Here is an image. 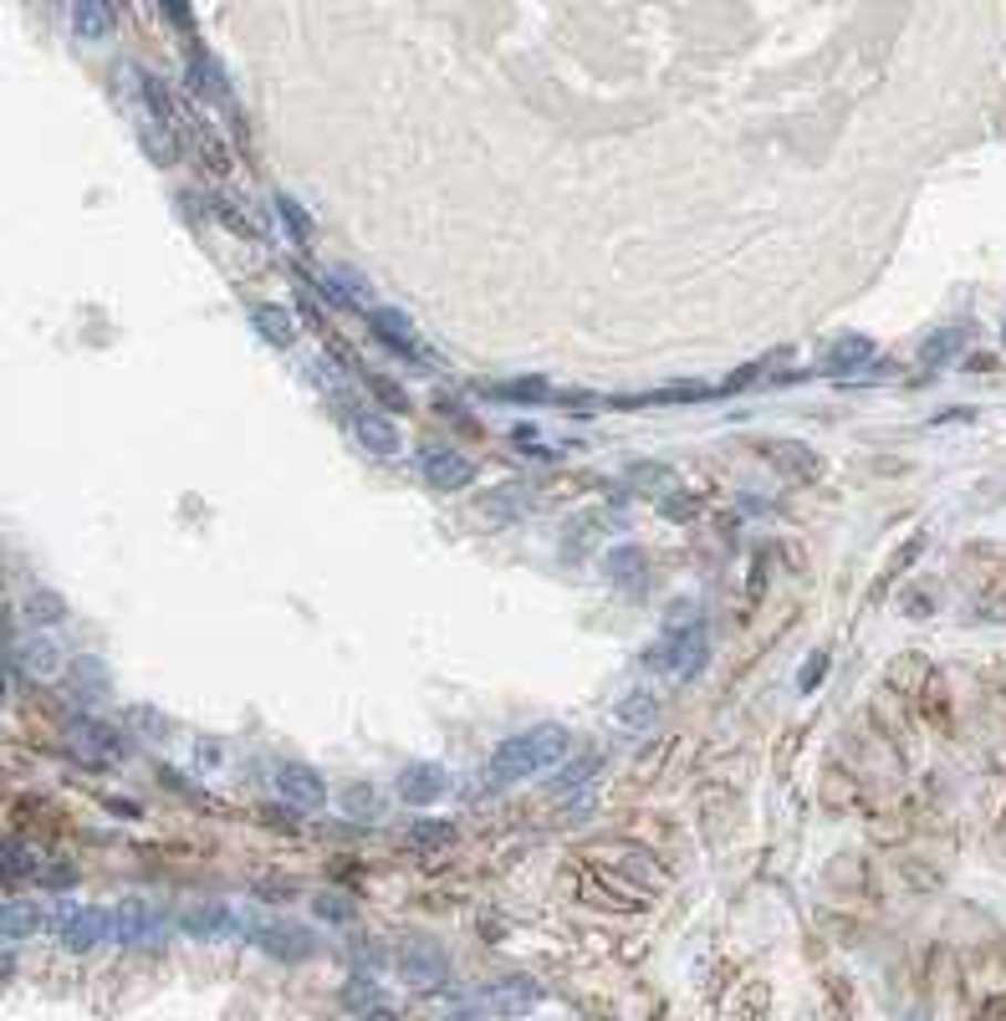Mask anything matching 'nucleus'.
Returning <instances> with one entry per match:
<instances>
[{"instance_id":"nucleus-1","label":"nucleus","mask_w":1006,"mask_h":1021,"mask_svg":"<svg viewBox=\"0 0 1006 1021\" xmlns=\"http://www.w3.org/2000/svg\"><path fill=\"white\" fill-rule=\"evenodd\" d=\"M568 757V726H557V720H542V726L521 730V736H506L496 751H490V782L496 786H511V782H527L537 771L557 767V761Z\"/></svg>"},{"instance_id":"nucleus-2","label":"nucleus","mask_w":1006,"mask_h":1021,"mask_svg":"<svg viewBox=\"0 0 1006 1021\" xmlns=\"http://www.w3.org/2000/svg\"><path fill=\"white\" fill-rule=\"evenodd\" d=\"M644 659L654 664V669H670V675H680V679H689V675H701L705 669V659H711V638H705V628L701 624H689V628H670V638L664 644H654Z\"/></svg>"},{"instance_id":"nucleus-3","label":"nucleus","mask_w":1006,"mask_h":1021,"mask_svg":"<svg viewBox=\"0 0 1006 1021\" xmlns=\"http://www.w3.org/2000/svg\"><path fill=\"white\" fill-rule=\"evenodd\" d=\"M66 751L87 767H113V761H123V736L93 716H72L66 720Z\"/></svg>"},{"instance_id":"nucleus-4","label":"nucleus","mask_w":1006,"mask_h":1021,"mask_svg":"<svg viewBox=\"0 0 1006 1021\" xmlns=\"http://www.w3.org/2000/svg\"><path fill=\"white\" fill-rule=\"evenodd\" d=\"M107 935H113V915L97 909V904H62V909H56V940H62L66 950H93V945L107 940Z\"/></svg>"},{"instance_id":"nucleus-5","label":"nucleus","mask_w":1006,"mask_h":1021,"mask_svg":"<svg viewBox=\"0 0 1006 1021\" xmlns=\"http://www.w3.org/2000/svg\"><path fill=\"white\" fill-rule=\"evenodd\" d=\"M113 935L133 950H148V945H164V915L159 909H148L144 899H123L113 909Z\"/></svg>"},{"instance_id":"nucleus-6","label":"nucleus","mask_w":1006,"mask_h":1021,"mask_svg":"<svg viewBox=\"0 0 1006 1021\" xmlns=\"http://www.w3.org/2000/svg\"><path fill=\"white\" fill-rule=\"evenodd\" d=\"M445 792H450V771L439 761H414L398 777V802H409V808H435Z\"/></svg>"},{"instance_id":"nucleus-7","label":"nucleus","mask_w":1006,"mask_h":1021,"mask_svg":"<svg viewBox=\"0 0 1006 1021\" xmlns=\"http://www.w3.org/2000/svg\"><path fill=\"white\" fill-rule=\"evenodd\" d=\"M398 970H404V981L424 991V986H445L450 960H445V950H439L435 940H409L398 950Z\"/></svg>"},{"instance_id":"nucleus-8","label":"nucleus","mask_w":1006,"mask_h":1021,"mask_svg":"<svg viewBox=\"0 0 1006 1021\" xmlns=\"http://www.w3.org/2000/svg\"><path fill=\"white\" fill-rule=\"evenodd\" d=\"M277 792L292 802V808L302 812H318L322 802H328V786H322V777L312 767H302V761H281L277 767Z\"/></svg>"},{"instance_id":"nucleus-9","label":"nucleus","mask_w":1006,"mask_h":1021,"mask_svg":"<svg viewBox=\"0 0 1006 1021\" xmlns=\"http://www.w3.org/2000/svg\"><path fill=\"white\" fill-rule=\"evenodd\" d=\"M251 935H256V945H261L266 956H277V960L318 956V935L302 929V925H266V929H251Z\"/></svg>"},{"instance_id":"nucleus-10","label":"nucleus","mask_w":1006,"mask_h":1021,"mask_svg":"<svg viewBox=\"0 0 1006 1021\" xmlns=\"http://www.w3.org/2000/svg\"><path fill=\"white\" fill-rule=\"evenodd\" d=\"M353 435H357V445L369 455H398V445H404V435H398V425H394V414H378V409H357L353 414Z\"/></svg>"},{"instance_id":"nucleus-11","label":"nucleus","mask_w":1006,"mask_h":1021,"mask_svg":"<svg viewBox=\"0 0 1006 1021\" xmlns=\"http://www.w3.org/2000/svg\"><path fill=\"white\" fill-rule=\"evenodd\" d=\"M476 476V465L465 460L460 450H424V480L429 491H465Z\"/></svg>"},{"instance_id":"nucleus-12","label":"nucleus","mask_w":1006,"mask_h":1021,"mask_svg":"<svg viewBox=\"0 0 1006 1021\" xmlns=\"http://www.w3.org/2000/svg\"><path fill=\"white\" fill-rule=\"evenodd\" d=\"M542 1001V986L527 981V976H511V981H496L486 991V1007L496 1011V1017H527L531 1007Z\"/></svg>"},{"instance_id":"nucleus-13","label":"nucleus","mask_w":1006,"mask_h":1021,"mask_svg":"<svg viewBox=\"0 0 1006 1021\" xmlns=\"http://www.w3.org/2000/svg\"><path fill=\"white\" fill-rule=\"evenodd\" d=\"M874 358V337H863V332H848V337H838V343H828L822 347V358H818V373H853V368H863V363Z\"/></svg>"},{"instance_id":"nucleus-14","label":"nucleus","mask_w":1006,"mask_h":1021,"mask_svg":"<svg viewBox=\"0 0 1006 1021\" xmlns=\"http://www.w3.org/2000/svg\"><path fill=\"white\" fill-rule=\"evenodd\" d=\"M369 327L384 337L388 347H398V353H419V332H414V322L398 312V306H369Z\"/></svg>"},{"instance_id":"nucleus-15","label":"nucleus","mask_w":1006,"mask_h":1021,"mask_svg":"<svg viewBox=\"0 0 1006 1021\" xmlns=\"http://www.w3.org/2000/svg\"><path fill=\"white\" fill-rule=\"evenodd\" d=\"M179 925H185L189 935H199V940H210V935H230V929H240V919H236L230 904L210 899V904H189L185 915H179Z\"/></svg>"},{"instance_id":"nucleus-16","label":"nucleus","mask_w":1006,"mask_h":1021,"mask_svg":"<svg viewBox=\"0 0 1006 1021\" xmlns=\"http://www.w3.org/2000/svg\"><path fill=\"white\" fill-rule=\"evenodd\" d=\"M251 322H256V332H261L266 343H277V347H292V343H297V317L287 312V306L256 302V306H251Z\"/></svg>"},{"instance_id":"nucleus-17","label":"nucleus","mask_w":1006,"mask_h":1021,"mask_svg":"<svg viewBox=\"0 0 1006 1021\" xmlns=\"http://www.w3.org/2000/svg\"><path fill=\"white\" fill-rule=\"evenodd\" d=\"M11 664H27L31 675H62V644L46 638V634H31L27 644H15Z\"/></svg>"},{"instance_id":"nucleus-18","label":"nucleus","mask_w":1006,"mask_h":1021,"mask_svg":"<svg viewBox=\"0 0 1006 1021\" xmlns=\"http://www.w3.org/2000/svg\"><path fill=\"white\" fill-rule=\"evenodd\" d=\"M767 460L781 465L787 476H818V470H822L818 450H812V445H797V439H771V445H767Z\"/></svg>"},{"instance_id":"nucleus-19","label":"nucleus","mask_w":1006,"mask_h":1021,"mask_svg":"<svg viewBox=\"0 0 1006 1021\" xmlns=\"http://www.w3.org/2000/svg\"><path fill=\"white\" fill-rule=\"evenodd\" d=\"M603 567H609V577L619 587H644V567H650V562H644V552H639L634 542H623L603 558Z\"/></svg>"},{"instance_id":"nucleus-20","label":"nucleus","mask_w":1006,"mask_h":1021,"mask_svg":"<svg viewBox=\"0 0 1006 1021\" xmlns=\"http://www.w3.org/2000/svg\"><path fill=\"white\" fill-rule=\"evenodd\" d=\"M21 613H27V624L52 628V624H62L66 618V597L52 593V587H31V593L21 597Z\"/></svg>"},{"instance_id":"nucleus-21","label":"nucleus","mask_w":1006,"mask_h":1021,"mask_svg":"<svg viewBox=\"0 0 1006 1021\" xmlns=\"http://www.w3.org/2000/svg\"><path fill=\"white\" fill-rule=\"evenodd\" d=\"M613 716H619L623 730H650L654 720H660V700H654V690H629Z\"/></svg>"},{"instance_id":"nucleus-22","label":"nucleus","mask_w":1006,"mask_h":1021,"mask_svg":"<svg viewBox=\"0 0 1006 1021\" xmlns=\"http://www.w3.org/2000/svg\"><path fill=\"white\" fill-rule=\"evenodd\" d=\"M966 337H971V322H951V327L930 332L925 347H920V363H925V368H935V363H945L951 353H961V347H966Z\"/></svg>"},{"instance_id":"nucleus-23","label":"nucleus","mask_w":1006,"mask_h":1021,"mask_svg":"<svg viewBox=\"0 0 1006 1021\" xmlns=\"http://www.w3.org/2000/svg\"><path fill=\"white\" fill-rule=\"evenodd\" d=\"M72 27H77L82 41H103L113 31V6L107 0H77L72 6Z\"/></svg>"},{"instance_id":"nucleus-24","label":"nucleus","mask_w":1006,"mask_h":1021,"mask_svg":"<svg viewBox=\"0 0 1006 1021\" xmlns=\"http://www.w3.org/2000/svg\"><path fill=\"white\" fill-rule=\"evenodd\" d=\"M37 929H41L37 899H6V950H15V945L27 940V935H37Z\"/></svg>"},{"instance_id":"nucleus-25","label":"nucleus","mask_w":1006,"mask_h":1021,"mask_svg":"<svg viewBox=\"0 0 1006 1021\" xmlns=\"http://www.w3.org/2000/svg\"><path fill=\"white\" fill-rule=\"evenodd\" d=\"M490 398H511V404H537V398H552L547 378H501V384H486Z\"/></svg>"},{"instance_id":"nucleus-26","label":"nucleus","mask_w":1006,"mask_h":1021,"mask_svg":"<svg viewBox=\"0 0 1006 1021\" xmlns=\"http://www.w3.org/2000/svg\"><path fill=\"white\" fill-rule=\"evenodd\" d=\"M277 215H281V226L292 230V240H297V246H307V240H312V215H307L302 205H297V199L287 195V189H281V195H277Z\"/></svg>"},{"instance_id":"nucleus-27","label":"nucleus","mask_w":1006,"mask_h":1021,"mask_svg":"<svg viewBox=\"0 0 1006 1021\" xmlns=\"http://www.w3.org/2000/svg\"><path fill=\"white\" fill-rule=\"evenodd\" d=\"M711 394H715L711 384H670V388H654V394L623 398V404H685V398H711Z\"/></svg>"},{"instance_id":"nucleus-28","label":"nucleus","mask_w":1006,"mask_h":1021,"mask_svg":"<svg viewBox=\"0 0 1006 1021\" xmlns=\"http://www.w3.org/2000/svg\"><path fill=\"white\" fill-rule=\"evenodd\" d=\"M338 802H343V812H348V817H357V823H369V817H378V792H373L369 782L348 786V792L338 796Z\"/></svg>"},{"instance_id":"nucleus-29","label":"nucleus","mask_w":1006,"mask_h":1021,"mask_svg":"<svg viewBox=\"0 0 1006 1021\" xmlns=\"http://www.w3.org/2000/svg\"><path fill=\"white\" fill-rule=\"evenodd\" d=\"M521 491H527V486H496V496H486V511L496 521H511L517 511H527V496Z\"/></svg>"},{"instance_id":"nucleus-30","label":"nucleus","mask_w":1006,"mask_h":1021,"mask_svg":"<svg viewBox=\"0 0 1006 1021\" xmlns=\"http://www.w3.org/2000/svg\"><path fill=\"white\" fill-rule=\"evenodd\" d=\"M37 874H41L37 853L21 848V843H6V878H11V884H21V878H37Z\"/></svg>"},{"instance_id":"nucleus-31","label":"nucleus","mask_w":1006,"mask_h":1021,"mask_svg":"<svg viewBox=\"0 0 1006 1021\" xmlns=\"http://www.w3.org/2000/svg\"><path fill=\"white\" fill-rule=\"evenodd\" d=\"M332 281H338V286H343V296H348V306H363L369 302V277H363V271H353V265H332Z\"/></svg>"},{"instance_id":"nucleus-32","label":"nucleus","mask_w":1006,"mask_h":1021,"mask_svg":"<svg viewBox=\"0 0 1006 1021\" xmlns=\"http://www.w3.org/2000/svg\"><path fill=\"white\" fill-rule=\"evenodd\" d=\"M593 771H598V757H578L562 777H557V792H578V786H588L593 782Z\"/></svg>"},{"instance_id":"nucleus-33","label":"nucleus","mask_w":1006,"mask_h":1021,"mask_svg":"<svg viewBox=\"0 0 1006 1021\" xmlns=\"http://www.w3.org/2000/svg\"><path fill=\"white\" fill-rule=\"evenodd\" d=\"M925 675H930V664H920V659H904V664H894L889 669V685H900V690H925Z\"/></svg>"},{"instance_id":"nucleus-34","label":"nucleus","mask_w":1006,"mask_h":1021,"mask_svg":"<svg viewBox=\"0 0 1006 1021\" xmlns=\"http://www.w3.org/2000/svg\"><path fill=\"white\" fill-rule=\"evenodd\" d=\"M128 726L133 730H148V741H164V716H159V710H148V705H133Z\"/></svg>"},{"instance_id":"nucleus-35","label":"nucleus","mask_w":1006,"mask_h":1021,"mask_svg":"<svg viewBox=\"0 0 1006 1021\" xmlns=\"http://www.w3.org/2000/svg\"><path fill=\"white\" fill-rule=\"evenodd\" d=\"M369 388H373L378 398H384L388 409H404V404H409V394H404V388H398L394 378H384V373H369Z\"/></svg>"},{"instance_id":"nucleus-36","label":"nucleus","mask_w":1006,"mask_h":1021,"mask_svg":"<svg viewBox=\"0 0 1006 1021\" xmlns=\"http://www.w3.org/2000/svg\"><path fill=\"white\" fill-rule=\"evenodd\" d=\"M822 675H828V649H818V654H812V659H808V669L797 675V690H802V695H812V690H818V685H822Z\"/></svg>"},{"instance_id":"nucleus-37","label":"nucleus","mask_w":1006,"mask_h":1021,"mask_svg":"<svg viewBox=\"0 0 1006 1021\" xmlns=\"http://www.w3.org/2000/svg\"><path fill=\"white\" fill-rule=\"evenodd\" d=\"M409 837L429 848V843H450L455 827H450V823H414V833H409Z\"/></svg>"},{"instance_id":"nucleus-38","label":"nucleus","mask_w":1006,"mask_h":1021,"mask_svg":"<svg viewBox=\"0 0 1006 1021\" xmlns=\"http://www.w3.org/2000/svg\"><path fill=\"white\" fill-rule=\"evenodd\" d=\"M920 552H925V531H914L910 542H904L900 552H894V562H889V572H904V567H910L914 558H920Z\"/></svg>"},{"instance_id":"nucleus-39","label":"nucleus","mask_w":1006,"mask_h":1021,"mask_svg":"<svg viewBox=\"0 0 1006 1021\" xmlns=\"http://www.w3.org/2000/svg\"><path fill=\"white\" fill-rule=\"evenodd\" d=\"M629 476H634L639 486H664V480H670V465H654V460H644V465H634Z\"/></svg>"},{"instance_id":"nucleus-40","label":"nucleus","mask_w":1006,"mask_h":1021,"mask_svg":"<svg viewBox=\"0 0 1006 1021\" xmlns=\"http://www.w3.org/2000/svg\"><path fill=\"white\" fill-rule=\"evenodd\" d=\"M46 884H56V889H62V884H77V868H72V863H56V868H46Z\"/></svg>"},{"instance_id":"nucleus-41","label":"nucleus","mask_w":1006,"mask_h":1021,"mask_svg":"<svg viewBox=\"0 0 1006 1021\" xmlns=\"http://www.w3.org/2000/svg\"><path fill=\"white\" fill-rule=\"evenodd\" d=\"M318 915H328V919H348V904L338 899V894H322V899H318Z\"/></svg>"},{"instance_id":"nucleus-42","label":"nucleus","mask_w":1006,"mask_h":1021,"mask_svg":"<svg viewBox=\"0 0 1006 1021\" xmlns=\"http://www.w3.org/2000/svg\"><path fill=\"white\" fill-rule=\"evenodd\" d=\"M904 608H910V618H925V613H930V593H910V597H904Z\"/></svg>"},{"instance_id":"nucleus-43","label":"nucleus","mask_w":1006,"mask_h":1021,"mask_svg":"<svg viewBox=\"0 0 1006 1021\" xmlns=\"http://www.w3.org/2000/svg\"><path fill=\"white\" fill-rule=\"evenodd\" d=\"M664 517H695V501L680 496V501H664Z\"/></svg>"},{"instance_id":"nucleus-44","label":"nucleus","mask_w":1006,"mask_h":1021,"mask_svg":"<svg viewBox=\"0 0 1006 1021\" xmlns=\"http://www.w3.org/2000/svg\"><path fill=\"white\" fill-rule=\"evenodd\" d=\"M966 368H971V373H992V368H996V358H986V353H976V358H971Z\"/></svg>"},{"instance_id":"nucleus-45","label":"nucleus","mask_w":1006,"mask_h":1021,"mask_svg":"<svg viewBox=\"0 0 1006 1021\" xmlns=\"http://www.w3.org/2000/svg\"><path fill=\"white\" fill-rule=\"evenodd\" d=\"M445 1021H480L476 1011H455V1017H445Z\"/></svg>"},{"instance_id":"nucleus-46","label":"nucleus","mask_w":1006,"mask_h":1021,"mask_svg":"<svg viewBox=\"0 0 1006 1021\" xmlns=\"http://www.w3.org/2000/svg\"><path fill=\"white\" fill-rule=\"evenodd\" d=\"M1002 337H1006V327H1002Z\"/></svg>"}]
</instances>
